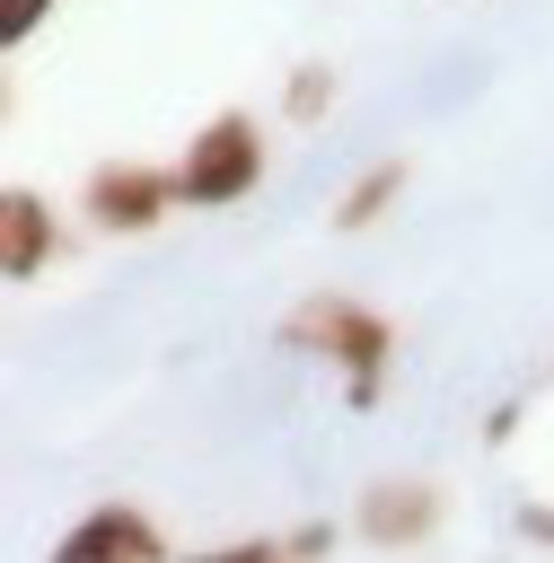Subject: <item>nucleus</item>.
<instances>
[{
    "label": "nucleus",
    "mask_w": 554,
    "mask_h": 563,
    "mask_svg": "<svg viewBox=\"0 0 554 563\" xmlns=\"http://www.w3.org/2000/svg\"><path fill=\"white\" fill-rule=\"evenodd\" d=\"M281 343H290V352H317V361H334L352 405H378V378H387L396 325H387L378 308H361V299H334V290H325V299H299V308L281 317Z\"/></svg>",
    "instance_id": "f257e3e1"
},
{
    "label": "nucleus",
    "mask_w": 554,
    "mask_h": 563,
    "mask_svg": "<svg viewBox=\"0 0 554 563\" xmlns=\"http://www.w3.org/2000/svg\"><path fill=\"white\" fill-rule=\"evenodd\" d=\"M264 185V123L255 114H211L193 141H185V158H176V194H185V211H229V202H246Z\"/></svg>",
    "instance_id": "f03ea898"
},
{
    "label": "nucleus",
    "mask_w": 554,
    "mask_h": 563,
    "mask_svg": "<svg viewBox=\"0 0 554 563\" xmlns=\"http://www.w3.org/2000/svg\"><path fill=\"white\" fill-rule=\"evenodd\" d=\"M176 202H185V194H176V167H149V158H106V167L79 185V211H88V229H106V238H149Z\"/></svg>",
    "instance_id": "7ed1b4c3"
},
{
    "label": "nucleus",
    "mask_w": 554,
    "mask_h": 563,
    "mask_svg": "<svg viewBox=\"0 0 554 563\" xmlns=\"http://www.w3.org/2000/svg\"><path fill=\"white\" fill-rule=\"evenodd\" d=\"M44 563H167V537H158L141 510L97 501L88 519H70V528L53 537V554H44Z\"/></svg>",
    "instance_id": "20e7f679"
},
{
    "label": "nucleus",
    "mask_w": 554,
    "mask_h": 563,
    "mask_svg": "<svg viewBox=\"0 0 554 563\" xmlns=\"http://www.w3.org/2000/svg\"><path fill=\"white\" fill-rule=\"evenodd\" d=\"M369 545H422L431 528H440V484H422V475H378L369 493H361V519H352Z\"/></svg>",
    "instance_id": "39448f33"
},
{
    "label": "nucleus",
    "mask_w": 554,
    "mask_h": 563,
    "mask_svg": "<svg viewBox=\"0 0 554 563\" xmlns=\"http://www.w3.org/2000/svg\"><path fill=\"white\" fill-rule=\"evenodd\" d=\"M53 246H62L53 202L26 194V185H9V194H0V273H9V282H35V273L53 264Z\"/></svg>",
    "instance_id": "423d86ee"
},
{
    "label": "nucleus",
    "mask_w": 554,
    "mask_h": 563,
    "mask_svg": "<svg viewBox=\"0 0 554 563\" xmlns=\"http://www.w3.org/2000/svg\"><path fill=\"white\" fill-rule=\"evenodd\" d=\"M405 176H413L405 158H378V167H361V176L343 185V202H334V229H343V238H361V229H378V220H387V202L405 194Z\"/></svg>",
    "instance_id": "0eeeda50"
},
{
    "label": "nucleus",
    "mask_w": 554,
    "mask_h": 563,
    "mask_svg": "<svg viewBox=\"0 0 554 563\" xmlns=\"http://www.w3.org/2000/svg\"><path fill=\"white\" fill-rule=\"evenodd\" d=\"M325 106H334V70H325V62H299L290 88H281V114H290V123H325Z\"/></svg>",
    "instance_id": "6e6552de"
},
{
    "label": "nucleus",
    "mask_w": 554,
    "mask_h": 563,
    "mask_svg": "<svg viewBox=\"0 0 554 563\" xmlns=\"http://www.w3.org/2000/svg\"><path fill=\"white\" fill-rule=\"evenodd\" d=\"M44 18H53V0H0V44H26Z\"/></svg>",
    "instance_id": "1a4fd4ad"
},
{
    "label": "nucleus",
    "mask_w": 554,
    "mask_h": 563,
    "mask_svg": "<svg viewBox=\"0 0 554 563\" xmlns=\"http://www.w3.org/2000/svg\"><path fill=\"white\" fill-rule=\"evenodd\" d=\"M281 545H290V563H317V554L334 545V528H325V519H308V528H290Z\"/></svg>",
    "instance_id": "9d476101"
},
{
    "label": "nucleus",
    "mask_w": 554,
    "mask_h": 563,
    "mask_svg": "<svg viewBox=\"0 0 554 563\" xmlns=\"http://www.w3.org/2000/svg\"><path fill=\"white\" fill-rule=\"evenodd\" d=\"M519 537H536V545H554V501H519Z\"/></svg>",
    "instance_id": "9b49d317"
}]
</instances>
